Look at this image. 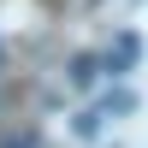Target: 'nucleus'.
<instances>
[{"mask_svg":"<svg viewBox=\"0 0 148 148\" xmlns=\"http://www.w3.org/2000/svg\"><path fill=\"white\" fill-rule=\"evenodd\" d=\"M136 65H142V36H136V30H119L113 47L101 53V71H107V77H130Z\"/></svg>","mask_w":148,"mask_h":148,"instance_id":"nucleus-1","label":"nucleus"},{"mask_svg":"<svg viewBox=\"0 0 148 148\" xmlns=\"http://www.w3.org/2000/svg\"><path fill=\"white\" fill-rule=\"evenodd\" d=\"M95 77H101V59H95V53H71V65H65V83H71V89H89Z\"/></svg>","mask_w":148,"mask_h":148,"instance_id":"nucleus-2","label":"nucleus"},{"mask_svg":"<svg viewBox=\"0 0 148 148\" xmlns=\"http://www.w3.org/2000/svg\"><path fill=\"white\" fill-rule=\"evenodd\" d=\"M101 125H107V119L95 113V107H83V113L71 119V136H77V142H95V136H101Z\"/></svg>","mask_w":148,"mask_h":148,"instance_id":"nucleus-3","label":"nucleus"},{"mask_svg":"<svg viewBox=\"0 0 148 148\" xmlns=\"http://www.w3.org/2000/svg\"><path fill=\"white\" fill-rule=\"evenodd\" d=\"M95 113H101V119H125V113H136V95H130V89H113Z\"/></svg>","mask_w":148,"mask_h":148,"instance_id":"nucleus-4","label":"nucleus"},{"mask_svg":"<svg viewBox=\"0 0 148 148\" xmlns=\"http://www.w3.org/2000/svg\"><path fill=\"white\" fill-rule=\"evenodd\" d=\"M0 148H42V136H36V130H18V136H6Z\"/></svg>","mask_w":148,"mask_h":148,"instance_id":"nucleus-5","label":"nucleus"},{"mask_svg":"<svg viewBox=\"0 0 148 148\" xmlns=\"http://www.w3.org/2000/svg\"><path fill=\"white\" fill-rule=\"evenodd\" d=\"M47 6H59V0H47Z\"/></svg>","mask_w":148,"mask_h":148,"instance_id":"nucleus-6","label":"nucleus"}]
</instances>
